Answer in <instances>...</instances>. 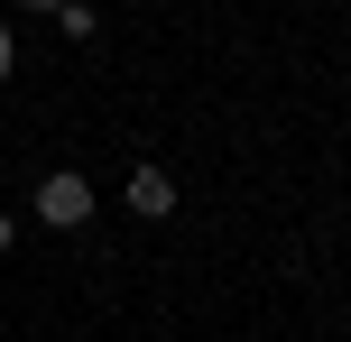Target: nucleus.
I'll return each instance as SVG.
<instances>
[{
  "instance_id": "20e7f679",
  "label": "nucleus",
  "mask_w": 351,
  "mask_h": 342,
  "mask_svg": "<svg viewBox=\"0 0 351 342\" xmlns=\"http://www.w3.org/2000/svg\"><path fill=\"white\" fill-rule=\"evenodd\" d=\"M10 74H19V47H10V28H0V84H10Z\"/></svg>"
},
{
  "instance_id": "7ed1b4c3",
  "label": "nucleus",
  "mask_w": 351,
  "mask_h": 342,
  "mask_svg": "<svg viewBox=\"0 0 351 342\" xmlns=\"http://www.w3.org/2000/svg\"><path fill=\"white\" fill-rule=\"evenodd\" d=\"M47 19H56V37H93V28H102V19H93V10H84V0H56V10H47Z\"/></svg>"
},
{
  "instance_id": "f03ea898",
  "label": "nucleus",
  "mask_w": 351,
  "mask_h": 342,
  "mask_svg": "<svg viewBox=\"0 0 351 342\" xmlns=\"http://www.w3.org/2000/svg\"><path fill=\"white\" fill-rule=\"evenodd\" d=\"M130 213H139V222H167L176 213V176H167V167H130Z\"/></svg>"
},
{
  "instance_id": "f257e3e1",
  "label": "nucleus",
  "mask_w": 351,
  "mask_h": 342,
  "mask_svg": "<svg viewBox=\"0 0 351 342\" xmlns=\"http://www.w3.org/2000/svg\"><path fill=\"white\" fill-rule=\"evenodd\" d=\"M37 222H56V232H84V222H93V185L74 176V167L37 176Z\"/></svg>"
},
{
  "instance_id": "39448f33",
  "label": "nucleus",
  "mask_w": 351,
  "mask_h": 342,
  "mask_svg": "<svg viewBox=\"0 0 351 342\" xmlns=\"http://www.w3.org/2000/svg\"><path fill=\"white\" fill-rule=\"evenodd\" d=\"M10 241H19V222H10V213H0V250H10Z\"/></svg>"
}]
</instances>
